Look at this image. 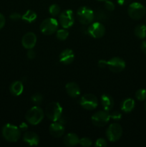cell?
Wrapping results in <instances>:
<instances>
[{
	"label": "cell",
	"mask_w": 146,
	"mask_h": 147,
	"mask_svg": "<svg viewBox=\"0 0 146 147\" xmlns=\"http://www.w3.org/2000/svg\"><path fill=\"white\" fill-rule=\"evenodd\" d=\"M1 132L3 137L9 142H17L21 136V130L19 128L11 123L4 125Z\"/></svg>",
	"instance_id": "cell-1"
},
{
	"label": "cell",
	"mask_w": 146,
	"mask_h": 147,
	"mask_svg": "<svg viewBox=\"0 0 146 147\" xmlns=\"http://www.w3.org/2000/svg\"><path fill=\"white\" fill-rule=\"evenodd\" d=\"M46 116L52 121H60L62 114V108L58 102H52L49 103L45 109Z\"/></svg>",
	"instance_id": "cell-2"
},
{
	"label": "cell",
	"mask_w": 146,
	"mask_h": 147,
	"mask_svg": "<svg viewBox=\"0 0 146 147\" xmlns=\"http://www.w3.org/2000/svg\"><path fill=\"white\" fill-rule=\"evenodd\" d=\"M44 116V111L39 106H34L31 108L26 113V120L29 124L35 125L39 124L43 120Z\"/></svg>",
	"instance_id": "cell-3"
},
{
	"label": "cell",
	"mask_w": 146,
	"mask_h": 147,
	"mask_svg": "<svg viewBox=\"0 0 146 147\" xmlns=\"http://www.w3.org/2000/svg\"><path fill=\"white\" fill-rule=\"evenodd\" d=\"M77 16L80 22L83 25L91 24L95 17L94 11L87 7H81L79 8Z\"/></svg>",
	"instance_id": "cell-4"
},
{
	"label": "cell",
	"mask_w": 146,
	"mask_h": 147,
	"mask_svg": "<svg viewBox=\"0 0 146 147\" xmlns=\"http://www.w3.org/2000/svg\"><path fill=\"white\" fill-rule=\"evenodd\" d=\"M58 26V21L53 17H50L43 20L40 24V31L45 35H50L56 32Z\"/></svg>",
	"instance_id": "cell-5"
},
{
	"label": "cell",
	"mask_w": 146,
	"mask_h": 147,
	"mask_svg": "<svg viewBox=\"0 0 146 147\" xmlns=\"http://www.w3.org/2000/svg\"><path fill=\"white\" fill-rule=\"evenodd\" d=\"M127 13L130 18L133 20H140L145 16L146 9L144 6L139 2H133L129 5Z\"/></svg>",
	"instance_id": "cell-6"
},
{
	"label": "cell",
	"mask_w": 146,
	"mask_h": 147,
	"mask_svg": "<svg viewBox=\"0 0 146 147\" xmlns=\"http://www.w3.org/2000/svg\"><path fill=\"white\" fill-rule=\"evenodd\" d=\"M123 135V128L119 123L110 124L106 131V136L110 142H115L121 138Z\"/></svg>",
	"instance_id": "cell-7"
},
{
	"label": "cell",
	"mask_w": 146,
	"mask_h": 147,
	"mask_svg": "<svg viewBox=\"0 0 146 147\" xmlns=\"http://www.w3.org/2000/svg\"><path fill=\"white\" fill-rule=\"evenodd\" d=\"M80 103L83 109L88 111H92L97 107L98 100L94 95L87 93V94L82 96L80 100Z\"/></svg>",
	"instance_id": "cell-8"
},
{
	"label": "cell",
	"mask_w": 146,
	"mask_h": 147,
	"mask_svg": "<svg viewBox=\"0 0 146 147\" xmlns=\"http://www.w3.org/2000/svg\"><path fill=\"white\" fill-rule=\"evenodd\" d=\"M92 122L93 124L98 127H102L107 124L110 119V113L107 111H100L96 112L95 113L92 115L91 118Z\"/></svg>",
	"instance_id": "cell-9"
},
{
	"label": "cell",
	"mask_w": 146,
	"mask_h": 147,
	"mask_svg": "<svg viewBox=\"0 0 146 147\" xmlns=\"http://www.w3.org/2000/svg\"><path fill=\"white\" fill-rule=\"evenodd\" d=\"M125 62L123 59L118 57H115L106 61V67L109 68L110 71L113 73H120L125 67Z\"/></svg>",
	"instance_id": "cell-10"
},
{
	"label": "cell",
	"mask_w": 146,
	"mask_h": 147,
	"mask_svg": "<svg viewBox=\"0 0 146 147\" xmlns=\"http://www.w3.org/2000/svg\"><path fill=\"white\" fill-rule=\"evenodd\" d=\"M74 22V13L71 9H67L60 13L59 16V22L63 28H70Z\"/></svg>",
	"instance_id": "cell-11"
},
{
	"label": "cell",
	"mask_w": 146,
	"mask_h": 147,
	"mask_svg": "<svg viewBox=\"0 0 146 147\" xmlns=\"http://www.w3.org/2000/svg\"><path fill=\"white\" fill-rule=\"evenodd\" d=\"M87 32L93 38H101L105 33V27L101 22H96L90 24L87 28Z\"/></svg>",
	"instance_id": "cell-12"
},
{
	"label": "cell",
	"mask_w": 146,
	"mask_h": 147,
	"mask_svg": "<svg viewBox=\"0 0 146 147\" xmlns=\"http://www.w3.org/2000/svg\"><path fill=\"white\" fill-rule=\"evenodd\" d=\"M37 43V36L34 32H27L23 36L22 40H21V44L24 48L27 49H33V47L35 46Z\"/></svg>",
	"instance_id": "cell-13"
},
{
	"label": "cell",
	"mask_w": 146,
	"mask_h": 147,
	"mask_svg": "<svg viewBox=\"0 0 146 147\" xmlns=\"http://www.w3.org/2000/svg\"><path fill=\"white\" fill-rule=\"evenodd\" d=\"M50 133L52 136L60 138L63 136L64 133V127L61 122L54 121L50 126Z\"/></svg>",
	"instance_id": "cell-14"
},
{
	"label": "cell",
	"mask_w": 146,
	"mask_h": 147,
	"mask_svg": "<svg viewBox=\"0 0 146 147\" xmlns=\"http://www.w3.org/2000/svg\"><path fill=\"white\" fill-rule=\"evenodd\" d=\"M60 63L64 65H70L74 61V54L70 49H65L63 50L59 56Z\"/></svg>",
	"instance_id": "cell-15"
},
{
	"label": "cell",
	"mask_w": 146,
	"mask_h": 147,
	"mask_svg": "<svg viewBox=\"0 0 146 147\" xmlns=\"http://www.w3.org/2000/svg\"><path fill=\"white\" fill-rule=\"evenodd\" d=\"M23 141L29 146H37L40 143V137L33 131H27L23 136Z\"/></svg>",
	"instance_id": "cell-16"
},
{
	"label": "cell",
	"mask_w": 146,
	"mask_h": 147,
	"mask_svg": "<svg viewBox=\"0 0 146 147\" xmlns=\"http://www.w3.org/2000/svg\"><path fill=\"white\" fill-rule=\"evenodd\" d=\"M67 93L72 98H76L80 94V88L78 85L74 82H70L65 86Z\"/></svg>",
	"instance_id": "cell-17"
},
{
	"label": "cell",
	"mask_w": 146,
	"mask_h": 147,
	"mask_svg": "<svg viewBox=\"0 0 146 147\" xmlns=\"http://www.w3.org/2000/svg\"><path fill=\"white\" fill-rule=\"evenodd\" d=\"M63 142L67 146H74L80 143V139L76 134L69 133L64 136Z\"/></svg>",
	"instance_id": "cell-18"
},
{
	"label": "cell",
	"mask_w": 146,
	"mask_h": 147,
	"mask_svg": "<svg viewBox=\"0 0 146 147\" xmlns=\"http://www.w3.org/2000/svg\"><path fill=\"white\" fill-rule=\"evenodd\" d=\"M101 103L105 111H110L114 106V100L111 96L104 94L101 97Z\"/></svg>",
	"instance_id": "cell-19"
},
{
	"label": "cell",
	"mask_w": 146,
	"mask_h": 147,
	"mask_svg": "<svg viewBox=\"0 0 146 147\" xmlns=\"http://www.w3.org/2000/svg\"><path fill=\"white\" fill-rule=\"evenodd\" d=\"M24 90V86L22 83L20 81H14L10 86V93L14 96H18L22 93Z\"/></svg>",
	"instance_id": "cell-20"
},
{
	"label": "cell",
	"mask_w": 146,
	"mask_h": 147,
	"mask_svg": "<svg viewBox=\"0 0 146 147\" xmlns=\"http://www.w3.org/2000/svg\"><path fill=\"white\" fill-rule=\"evenodd\" d=\"M135 105V103L133 98H127L123 100L121 105V109L125 113H130L134 109Z\"/></svg>",
	"instance_id": "cell-21"
},
{
	"label": "cell",
	"mask_w": 146,
	"mask_h": 147,
	"mask_svg": "<svg viewBox=\"0 0 146 147\" xmlns=\"http://www.w3.org/2000/svg\"><path fill=\"white\" fill-rule=\"evenodd\" d=\"M37 15L34 11L32 10H27L22 16H21V19L24 21L27 22H33L37 20Z\"/></svg>",
	"instance_id": "cell-22"
},
{
	"label": "cell",
	"mask_w": 146,
	"mask_h": 147,
	"mask_svg": "<svg viewBox=\"0 0 146 147\" xmlns=\"http://www.w3.org/2000/svg\"><path fill=\"white\" fill-rule=\"evenodd\" d=\"M135 34L140 39H144L146 37V25L139 24L135 28Z\"/></svg>",
	"instance_id": "cell-23"
},
{
	"label": "cell",
	"mask_w": 146,
	"mask_h": 147,
	"mask_svg": "<svg viewBox=\"0 0 146 147\" xmlns=\"http://www.w3.org/2000/svg\"><path fill=\"white\" fill-rule=\"evenodd\" d=\"M69 36V32L65 28L62 29V30H59L57 31L56 33V37L59 40H65Z\"/></svg>",
	"instance_id": "cell-24"
},
{
	"label": "cell",
	"mask_w": 146,
	"mask_h": 147,
	"mask_svg": "<svg viewBox=\"0 0 146 147\" xmlns=\"http://www.w3.org/2000/svg\"><path fill=\"white\" fill-rule=\"evenodd\" d=\"M60 11H61V9H60V6L56 4H52L49 8V12L53 17L59 15L60 14Z\"/></svg>",
	"instance_id": "cell-25"
},
{
	"label": "cell",
	"mask_w": 146,
	"mask_h": 147,
	"mask_svg": "<svg viewBox=\"0 0 146 147\" xmlns=\"http://www.w3.org/2000/svg\"><path fill=\"white\" fill-rule=\"evenodd\" d=\"M135 97L140 101H143L146 100V89L141 88L136 91Z\"/></svg>",
	"instance_id": "cell-26"
},
{
	"label": "cell",
	"mask_w": 146,
	"mask_h": 147,
	"mask_svg": "<svg viewBox=\"0 0 146 147\" xmlns=\"http://www.w3.org/2000/svg\"><path fill=\"white\" fill-rule=\"evenodd\" d=\"M31 100L35 105H40L42 103L43 96L40 93H35L31 96Z\"/></svg>",
	"instance_id": "cell-27"
},
{
	"label": "cell",
	"mask_w": 146,
	"mask_h": 147,
	"mask_svg": "<svg viewBox=\"0 0 146 147\" xmlns=\"http://www.w3.org/2000/svg\"><path fill=\"white\" fill-rule=\"evenodd\" d=\"M79 144L84 147H88L92 145V140L87 137H83L80 139V143Z\"/></svg>",
	"instance_id": "cell-28"
},
{
	"label": "cell",
	"mask_w": 146,
	"mask_h": 147,
	"mask_svg": "<svg viewBox=\"0 0 146 147\" xmlns=\"http://www.w3.org/2000/svg\"><path fill=\"white\" fill-rule=\"evenodd\" d=\"M95 146L98 147H104L107 146V141L102 138H100L97 139L95 142Z\"/></svg>",
	"instance_id": "cell-29"
},
{
	"label": "cell",
	"mask_w": 146,
	"mask_h": 147,
	"mask_svg": "<svg viewBox=\"0 0 146 147\" xmlns=\"http://www.w3.org/2000/svg\"><path fill=\"white\" fill-rule=\"evenodd\" d=\"M104 7H105L106 9H107L108 11H113L115 9V4L114 3L112 2L111 1H105L104 2Z\"/></svg>",
	"instance_id": "cell-30"
},
{
	"label": "cell",
	"mask_w": 146,
	"mask_h": 147,
	"mask_svg": "<svg viewBox=\"0 0 146 147\" xmlns=\"http://www.w3.org/2000/svg\"><path fill=\"white\" fill-rule=\"evenodd\" d=\"M110 119H114V120H120V119H121L122 118L121 113H120L119 111H117L112 112V113L110 114Z\"/></svg>",
	"instance_id": "cell-31"
},
{
	"label": "cell",
	"mask_w": 146,
	"mask_h": 147,
	"mask_svg": "<svg viewBox=\"0 0 146 147\" xmlns=\"http://www.w3.org/2000/svg\"><path fill=\"white\" fill-rule=\"evenodd\" d=\"M9 18L11 20H14V21H17V20H20L21 18V15L18 12H14L10 14Z\"/></svg>",
	"instance_id": "cell-32"
},
{
	"label": "cell",
	"mask_w": 146,
	"mask_h": 147,
	"mask_svg": "<svg viewBox=\"0 0 146 147\" xmlns=\"http://www.w3.org/2000/svg\"><path fill=\"white\" fill-rule=\"evenodd\" d=\"M95 17H97L99 20H105L106 14L103 11H99L96 13Z\"/></svg>",
	"instance_id": "cell-33"
},
{
	"label": "cell",
	"mask_w": 146,
	"mask_h": 147,
	"mask_svg": "<svg viewBox=\"0 0 146 147\" xmlns=\"http://www.w3.org/2000/svg\"><path fill=\"white\" fill-rule=\"evenodd\" d=\"M27 56L28 58L29 59H34L36 57V53L34 50L32 49H29L28 51H27Z\"/></svg>",
	"instance_id": "cell-34"
},
{
	"label": "cell",
	"mask_w": 146,
	"mask_h": 147,
	"mask_svg": "<svg viewBox=\"0 0 146 147\" xmlns=\"http://www.w3.org/2000/svg\"><path fill=\"white\" fill-rule=\"evenodd\" d=\"M5 23H6V20H5V17L2 14L0 13V30L2 29L3 27H4L5 25Z\"/></svg>",
	"instance_id": "cell-35"
},
{
	"label": "cell",
	"mask_w": 146,
	"mask_h": 147,
	"mask_svg": "<svg viewBox=\"0 0 146 147\" xmlns=\"http://www.w3.org/2000/svg\"><path fill=\"white\" fill-rule=\"evenodd\" d=\"M131 1V0H117V3L120 5H125V4H129Z\"/></svg>",
	"instance_id": "cell-36"
},
{
	"label": "cell",
	"mask_w": 146,
	"mask_h": 147,
	"mask_svg": "<svg viewBox=\"0 0 146 147\" xmlns=\"http://www.w3.org/2000/svg\"><path fill=\"white\" fill-rule=\"evenodd\" d=\"M141 50L146 55V40L143 41L141 45Z\"/></svg>",
	"instance_id": "cell-37"
},
{
	"label": "cell",
	"mask_w": 146,
	"mask_h": 147,
	"mask_svg": "<svg viewBox=\"0 0 146 147\" xmlns=\"http://www.w3.org/2000/svg\"><path fill=\"white\" fill-rule=\"evenodd\" d=\"M19 129H20V130H21V131H25L28 129V126H27V124H26L25 123H21V125H20Z\"/></svg>",
	"instance_id": "cell-38"
},
{
	"label": "cell",
	"mask_w": 146,
	"mask_h": 147,
	"mask_svg": "<svg viewBox=\"0 0 146 147\" xmlns=\"http://www.w3.org/2000/svg\"><path fill=\"white\" fill-rule=\"evenodd\" d=\"M145 110H146V101H145Z\"/></svg>",
	"instance_id": "cell-39"
},
{
	"label": "cell",
	"mask_w": 146,
	"mask_h": 147,
	"mask_svg": "<svg viewBox=\"0 0 146 147\" xmlns=\"http://www.w3.org/2000/svg\"><path fill=\"white\" fill-rule=\"evenodd\" d=\"M98 1H107V0H98Z\"/></svg>",
	"instance_id": "cell-40"
},
{
	"label": "cell",
	"mask_w": 146,
	"mask_h": 147,
	"mask_svg": "<svg viewBox=\"0 0 146 147\" xmlns=\"http://www.w3.org/2000/svg\"><path fill=\"white\" fill-rule=\"evenodd\" d=\"M145 22H146V17H145Z\"/></svg>",
	"instance_id": "cell-41"
}]
</instances>
